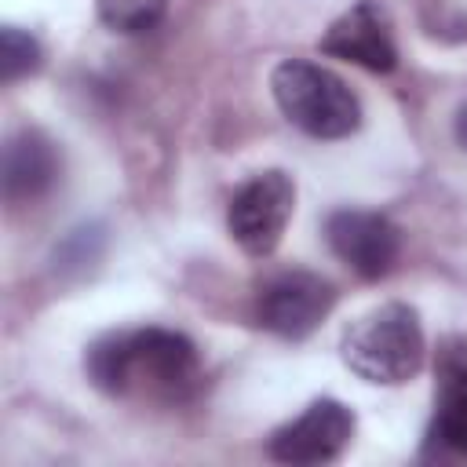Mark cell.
<instances>
[{
	"mask_svg": "<svg viewBox=\"0 0 467 467\" xmlns=\"http://www.w3.org/2000/svg\"><path fill=\"white\" fill-rule=\"evenodd\" d=\"M292 208H296V182L285 171H259L230 201V212H226L230 237L248 255L266 259L281 244Z\"/></svg>",
	"mask_w": 467,
	"mask_h": 467,
	"instance_id": "obj_4",
	"label": "cell"
},
{
	"mask_svg": "<svg viewBox=\"0 0 467 467\" xmlns=\"http://www.w3.org/2000/svg\"><path fill=\"white\" fill-rule=\"evenodd\" d=\"M281 113L310 139H347L361 128V102L343 77L317 62L288 58L270 73Z\"/></svg>",
	"mask_w": 467,
	"mask_h": 467,
	"instance_id": "obj_3",
	"label": "cell"
},
{
	"mask_svg": "<svg viewBox=\"0 0 467 467\" xmlns=\"http://www.w3.org/2000/svg\"><path fill=\"white\" fill-rule=\"evenodd\" d=\"M99 248H102V237H99V230L91 226H80V230H73L66 241H62V248L55 252V263H58V270H73V266H88L95 255H99Z\"/></svg>",
	"mask_w": 467,
	"mask_h": 467,
	"instance_id": "obj_13",
	"label": "cell"
},
{
	"mask_svg": "<svg viewBox=\"0 0 467 467\" xmlns=\"http://www.w3.org/2000/svg\"><path fill=\"white\" fill-rule=\"evenodd\" d=\"M354 438V412L336 398L310 401L296 420L270 434V456L281 463H328Z\"/></svg>",
	"mask_w": 467,
	"mask_h": 467,
	"instance_id": "obj_5",
	"label": "cell"
},
{
	"mask_svg": "<svg viewBox=\"0 0 467 467\" xmlns=\"http://www.w3.org/2000/svg\"><path fill=\"white\" fill-rule=\"evenodd\" d=\"M40 66V44L22 33L18 26H4L0 29V80L11 84L26 73H33Z\"/></svg>",
	"mask_w": 467,
	"mask_h": 467,
	"instance_id": "obj_12",
	"label": "cell"
},
{
	"mask_svg": "<svg viewBox=\"0 0 467 467\" xmlns=\"http://www.w3.org/2000/svg\"><path fill=\"white\" fill-rule=\"evenodd\" d=\"M456 139H460V146L467 150V106L456 113Z\"/></svg>",
	"mask_w": 467,
	"mask_h": 467,
	"instance_id": "obj_14",
	"label": "cell"
},
{
	"mask_svg": "<svg viewBox=\"0 0 467 467\" xmlns=\"http://www.w3.org/2000/svg\"><path fill=\"white\" fill-rule=\"evenodd\" d=\"M321 51L332 55V58L358 62V66H365V69H372V73H390L394 62H398V47H394L387 15H383L372 0H361V4H354L350 11H343V15L325 29Z\"/></svg>",
	"mask_w": 467,
	"mask_h": 467,
	"instance_id": "obj_9",
	"label": "cell"
},
{
	"mask_svg": "<svg viewBox=\"0 0 467 467\" xmlns=\"http://www.w3.org/2000/svg\"><path fill=\"white\" fill-rule=\"evenodd\" d=\"M339 354L347 368L368 383H409L423 368L427 354L420 314L405 303H379L343 328Z\"/></svg>",
	"mask_w": 467,
	"mask_h": 467,
	"instance_id": "obj_2",
	"label": "cell"
},
{
	"mask_svg": "<svg viewBox=\"0 0 467 467\" xmlns=\"http://www.w3.org/2000/svg\"><path fill=\"white\" fill-rule=\"evenodd\" d=\"M58 179L55 142L40 131H18L4 146V197L11 204H26L44 197Z\"/></svg>",
	"mask_w": 467,
	"mask_h": 467,
	"instance_id": "obj_10",
	"label": "cell"
},
{
	"mask_svg": "<svg viewBox=\"0 0 467 467\" xmlns=\"http://www.w3.org/2000/svg\"><path fill=\"white\" fill-rule=\"evenodd\" d=\"M325 241L336 252L339 263H347L358 277L376 281L383 274H390L401 237L398 226L379 215V212H365V208H339L325 219Z\"/></svg>",
	"mask_w": 467,
	"mask_h": 467,
	"instance_id": "obj_7",
	"label": "cell"
},
{
	"mask_svg": "<svg viewBox=\"0 0 467 467\" xmlns=\"http://www.w3.org/2000/svg\"><path fill=\"white\" fill-rule=\"evenodd\" d=\"M431 441L452 456H467V336H449L438 347Z\"/></svg>",
	"mask_w": 467,
	"mask_h": 467,
	"instance_id": "obj_8",
	"label": "cell"
},
{
	"mask_svg": "<svg viewBox=\"0 0 467 467\" xmlns=\"http://www.w3.org/2000/svg\"><path fill=\"white\" fill-rule=\"evenodd\" d=\"M88 379L109 398L179 405L201 387L197 347L171 328H120L99 336L84 354Z\"/></svg>",
	"mask_w": 467,
	"mask_h": 467,
	"instance_id": "obj_1",
	"label": "cell"
},
{
	"mask_svg": "<svg viewBox=\"0 0 467 467\" xmlns=\"http://www.w3.org/2000/svg\"><path fill=\"white\" fill-rule=\"evenodd\" d=\"M168 0H99V18L117 33H142L161 22Z\"/></svg>",
	"mask_w": 467,
	"mask_h": 467,
	"instance_id": "obj_11",
	"label": "cell"
},
{
	"mask_svg": "<svg viewBox=\"0 0 467 467\" xmlns=\"http://www.w3.org/2000/svg\"><path fill=\"white\" fill-rule=\"evenodd\" d=\"M332 303L336 288L321 274L285 270L259 296V325L281 339H303L328 317Z\"/></svg>",
	"mask_w": 467,
	"mask_h": 467,
	"instance_id": "obj_6",
	"label": "cell"
}]
</instances>
